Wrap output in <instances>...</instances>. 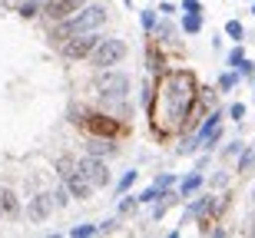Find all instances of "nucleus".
<instances>
[{
	"label": "nucleus",
	"instance_id": "obj_5",
	"mask_svg": "<svg viewBox=\"0 0 255 238\" xmlns=\"http://www.w3.org/2000/svg\"><path fill=\"white\" fill-rule=\"evenodd\" d=\"M100 43H103V40L90 30V33H76V37L63 40V43H60V53H63L66 60H86V57H93V50L100 47Z\"/></svg>",
	"mask_w": 255,
	"mask_h": 238
},
{
	"label": "nucleus",
	"instance_id": "obj_2",
	"mask_svg": "<svg viewBox=\"0 0 255 238\" xmlns=\"http://www.w3.org/2000/svg\"><path fill=\"white\" fill-rule=\"evenodd\" d=\"M192 99V77L189 73H172L169 77V116L182 119Z\"/></svg>",
	"mask_w": 255,
	"mask_h": 238
},
{
	"label": "nucleus",
	"instance_id": "obj_7",
	"mask_svg": "<svg viewBox=\"0 0 255 238\" xmlns=\"http://www.w3.org/2000/svg\"><path fill=\"white\" fill-rule=\"evenodd\" d=\"M63 185L70 189V195H73V199H80V202H86L90 195H93V189H96L93 182L86 179V172L80 169V165H76V169H73V172H70V175L63 179Z\"/></svg>",
	"mask_w": 255,
	"mask_h": 238
},
{
	"label": "nucleus",
	"instance_id": "obj_10",
	"mask_svg": "<svg viewBox=\"0 0 255 238\" xmlns=\"http://www.w3.org/2000/svg\"><path fill=\"white\" fill-rule=\"evenodd\" d=\"M20 215V199L7 185H0V219H17Z\"/></svg>",
	"mask_w": 255,
	"mask_h": 238
},
{
	"label": "nucleus",
	"instance_id": "obj_9",
	"mask_svg": "<svg viewBox=\"0 0 255 238\" xmlns=\"http://www.w3.org/2000/svg\"><path fill=\"white\" fill-rule=\"evenodd\" d=\"M83 3L86 0H50L47 3V17L50 20H63V17H70V13H76Z\"/></svg>",
	"mask_w": 255,
	"mask_h": 238
},
{
	"label": "nucleus",
	"instance_id": "obj_31",
	"mask_svg": "<svg viewBox=\"0 0 255 238\" xmlns=\"http://www.w3.org/2000/svg\"><path fill=\"white\" fill-rule=\"evenodd\" d=\"M229 116H232V119H242V116H246V103H236L229 109Z\"/></svg>",
	"mask_w": 255,
	"mask_h": 238
},
{
	"label": "nucleus",
	"instance_id": "obj_36",
	"mask_svg": "<svg viewBox=\"0 0 255 238\" xmlns=\"http://www.w3.org/2000/svg\"><path fill=\"white\" fill-rule=\"evenodd\" d=\"M252 13H255V7H252Z\"/></svg>",
	"mask_w": 255,
	"mask_h": 238
},
{
	"label": "nucleus",
	"instance_id": "obj_11",
	"mask_svg": "<svg viewBox=\"0 0 255 238\" xmlns=\"http://www.w3.org/2000/svg\"><path fill=\"white\" fill-rule=\"evenodd\" d=\"M249 172H255V146H246L239 156V175H249Z\"/></svg>",
	"mask_w": 255,
	"mask_h": 238
},
{
	"label": "nucleus",
	"instance_id": "obj_21",
	"mask_svg": "<svg viewBox=\"0 0 255 238\" xmlns=\"http://www.w3.org/2000/svg\"><path fill=\"white\" fill-rule=\"evenodd\" d=\"M226 33L232 40H242V37H246V30H242V23H239V20H229V23H226Z\"/></svg>",
	"mask_w": 255,
	"mask_h": 238
},
{
	"label": "nucleus",
	"instance_id": "obj_13",
	"mask_svg": "<svg viewBox=\"0 0 255 238\" xmlns=\"http://www.w3.org/2000/svg\"><path fill=\"white\" fill-rule=\"evenodd\" d=\"M199 185H202V172H189V175L179 182V192H182V195H192Z\"/></svg>",
	"mask_w": 255,
	"mask_h": 238
},
{
	"label": "nucleus",
	"instance_id": "obj_33",
	"mask_svg": "<svg viewBox=\"0 0 255 238\" xmlns=\"http://www.w3.org/2000/svg\"><path fill=\"white\" fill-rule=\"evenodd\" d=\"M113 229H116V219H106L103 225H100V232H113Z\"/></svg>",
	"mask_w": 255,
	"mask_h": 238
},
{
	"label": "nucleus",
	"instance_id": "obj_35",
	"mask_svg": "<svg viewBox=\"0 0 255 238\" xmlns=\"http://www.w3.org/2000/svg\"><path fill=\"white\" fill-rule=\"evenodd\" d=\"M252 202H255V189H252Z\"/></svg>",
	"mask_w": 255,
	"mask_h": 238
},
{
	"label": "nucleus",
	"instance_id": "obj_25",
	"mask_svg": "<svg viewBox=\"0 0 255 238\" xmlns=\"http://www.w3.org/2000/svg\"><path fill=\"white\" fill-rule=\"evenodd\" d=\"M156 33H159V40H172V23H169V20H162L159 27H156Z\"/></svg>",
	"mask_w": 255,
	"mask_h": 238
},
{
	"label": "nucleus",
	"instance_id": "obj_16",
	"mask_svg": "<svg viewBox=\"0 0 255 238\" xmlns=\"http://www.w3.org/2000/svg\"><path fill=\"white\" fill-rule=\"evenodd\" d=\"M182 30H186V33H199V30H202V17H199V13H186V17H182Z\"/></svg>",
	"mask_w": 255,
	"mask_h": 238
},
{
	"label": "nucleus",
	"instance_id": "obj_30",
	"mask_svg": "<svg viewBox=\"0 0 255 238\" xmlns=\"http://www.w3.org/2000/svg\"><path fill=\"white\" fill-rule=\"evenodd\" d=\"M172 182H176V179H172V175H159V179L152 182V185H159V189L166 192V189H172Z\"/></svg>",
	"mask_w": 255,
	"mask_h": 238
},
{
	"label": "nucleus",
	"instance_id": "obj_4",
	"mask_svg": "<svg viewBox=\"0 0 255 238\" xmlns=\"http://www.w3.org/2000/svg\"><path fill=\"white\" fill-rule=\"evenodd\" d=\"M90 60H93L96 70H113V67H120V63L126 60V43L116 40V37H110V40H103V43L93 50Z\"/></svg>",
	"mask_w": 255,
	"mask_h": 238
},
{
	"label": "nucleus",
	"instance_id": "obj_1",
	"mask_svg": "<svg viewBox=\"0 0 255 238\" xmlns=\"http://www.w3.org/2000/svg\"><path fill=\"white\" fill-rule=\"evenodd\" d=\"M106 20V7H100V3H90V7H80L76 13H70V17H63L53 27V40L57 43H63V40L76 37V33H90V30H96L100 23Z\"/></svg>",
	"mask_w": 255,
	"mask_h": 238
},
{
	"label": "nucleus",
	"instance_id": "obj_22",
	"mask_svg": "<svg viewBox=\"0 0 255 238\" xmlns=\"http://www.w3.org/2000/svg\"><path fill=\"white\" fill-rule=\"evenodd\" d=\"M139 199H142V202H159V199H162V189H159V185H149V189L142 192Z\"/></svg>",
	"mask_w": 255,
	"mask_h": 238
},
{
	"label": "nucleus",
	"instance_id": "obj_17",
	"mask_svg": "<svg viewBox=\"0 0 255 238\" xmlns=\"http://www.w3.org/2000/svg\"><path fill=\"white\" fill-rule=\"evenodd\" d=\"M50 195H53V205H57V209H63L66 202L73 199V195H70V189H66V185H60V189H53V192H50Z\"/></svg>",
	"mask_w": 255,
	"mask_h": 238
},
{
	"label": "nucleus",
	"instance_id": "obj_29",
	"mask_svg": "<svg viewBox=\"0 0 255 238\" xmlns=\"http://www.w3.org/2000/svg\"><path fill=\"white\" fill-rule=\"evenodd\" d=\"M20 17H23V20L37 17V3H23V7H20Z\"/></svg>",
	"mask_w": 255,
	"mask_h": 238
},
{
	"label": "nucleus",
	"instance_id": "obj_27",
	"mask_svg": "<svg viewBox=\"0 0 255 238\" xmlns=\"http://www.w3.org/2000/svg\"><path fill=\"white\" fill-rule=\"evenodd\" d=\"M136 175H139V172H126L123 179H120V185H116V189H120V192H126V189L132 185V182H136Z\"/></svg>",
	"mask_w": 255,
	"mask_h": 238
},
{
	"label": "nucleus",
	"instance_id": "obj_24",
	"mask_svg": "<svg viewBox=\"0 0 255 238\" xmlns=\"http://www.w3.org/2000/svg\"><path fill=\"white\" fill-rule=\"evenodd\" d=\"M239 77H249V79H252L255 77V63H249V60H242V63H239Z\"/></svg>",
	"mask_w": 255,
	"mask_h": 238
},
{
	"label": "nucleus",
	"instance_id": "obj_12",
	"mask_svg": "<svg viewBox=\"0 0 255 238\" xmlns=\"http://www.w3.org/2000/svg\"><path fill=\"white\" fill-rule=\"evenodd\" d=\"M76 165H80V162H76L73 156H60V159L53 162V169H57V175H60V179H66V175H70V172H73Z\"/></svg>",
	"mask_w": 255,
	"mask_h": 238
},
{
	"label": "nucleus",
	"instance_id": "obj_26",
	"mask_svg": "<svg viewBox=\"0 0 255 238\" xmlns=\"http://www.w3.org/2000/svg\"><path fill=\"white\" fill-rule=\"evenodd\" d=\"M182 13H202V3L199 0H182Z\"/></svg>",
	"mask_w": 255,
	"mask_h": 238
},
{
	"label": "nucleus",
	"instance_id": "obj_20",
	"mask_svg": "<svg viewBox=\"0 0 255 238\" xmlns=\"http://www.w3.org/2000/svg\"><path fill=\"white\" fill-rule=\"evenodd\" d=\"M236 83H239V73H222V77H219V89H222V93H229Z\"/></svg>",
	"mask_w": 255,
	"mask_h": 238
},
{
	"label": "nucleus",
	"instance_id": "obj_8",
	"mask_svg": "<svg viewBox=\"0 0 255 238\" xmlns=\"http://www.w3.org/2000/svg\"><path fill=\"white\" fill-rule=\"evenodd\" d=\"M50 215H53V195L50 192H40V195H33L27 202V219L30 222H47Z\"/></svg>",
	"mask_w": 255,
	"mask_h": 238
},
{
	"label": "nucleus",
	"instance_id": "obj_15",
	"mask_svg": "<svg viewBox=\"0 0 255 238\" xmlns=\"http://www.w3.org/2000/svg\"><path fill=\"white\" fill-rule=\"evenodd\" d=\"M90 153H93V156H110V153H116V146L113 143H106V139H103V136H100V139H93V143H90Z\"/></svg>",
	"mask_w": 255,
	"mask_h": 238
},
{
	"label": "nucleus",
	"instance_id": "obj_34",
	"mask_svg": "<svg viewBox=\"0 0 255 238\" xmlns=\"http://www.w3.org/2000/svg\"><path fill=\"white\" fill-rule=\"evenodd\" d=\"M249 235H255V215L249 219Z\"/></svg>",
	"mask_w": 255,
	"mask_h": 238
},
{
	"label": "nucleus",
	"instance_id": "obj_23",
	"mask_svg": "<svg viewBox=\"0 0 255 238\" xmlns=\"http://www.w3.org/2000/svg\"><path fill=\"white\" fill-rule=\"evenodd\" d=\"M242 60H246V50H242V47L229 50V67H239V63H242Z\"/></svg>",
	"mask_w": 255,
	"mask_h": 238
},
{
	"label": "nucleus",
	"instance_id": "obj_28",
	"mask_svg": "<svg viewBox=\"0 0 255 238\" xmlns=\"http://www.w3.org/2000/svg\"><path fill=\"white\" fill-rule=\"evenodd\" d=\"M142 27L156 30V13H152V10H142Z\"/></svg>",
	"mask_w": 255,
	"mask_h": 238
},
{
	"label": "nucleus",
	"instance_id": "obj_14",
	"mask_svg": "<svg viewBox=\"0 0 255 238\" xmlns=\"http://www.w3.org/2000/svg\"><path fill=\"white\" fill-rule=\"evenodd\" d=\"M209 205H212V199H196L189 209H186V219H202L209 212Z\"/></svg>",
	"mask_w": 255,
	"mask_h": 238
},
{
	"label": "nucleus",
	"instance_id": "obj_32",
	"mask_svg": "<svg viewBox=\"0 0 255 238\" xmlns=\"http://www.w3.org/2000/svg\"><path fill=\"white\" fill-rule=\"evenodd\" d=\"M242 149H246V146H242V143H232V146H229V149H226V156H242Z\"/></svg>",
	"mask_w": 255,
	"mask_h": 238
},
{
	"label": "nucleus",
	"instance_id": "obj_6",
	"mask_svg": "<svg viewBox=\"0 0 255 238\" xmlns=\"http://www.w3.org/2000/svg\"><path fill=\"white\" fill-rule=\"evenodd\" d=\"M80 169L86 172V179L93 182L96 189H106V185H110V169H106V162L100 159V156H83V159H80Z\"/></svg>",
	"mask_w": 255,
	"mask_h": 238
},
{
	"label": "nucleus",
	"instance_id": "obj_19",
	"mask_svg": "<svg viewBox=\"0 0 255 238\" xmlns=\"http://www.w3.org/2000/svg\"><path fill=\"white\" fill-rule=\"evenodd\" d=\"M139 195H123V199H120V212H123V215H126V212H136V205H139Z\"/></svg>",
	"mask_w": 255,
	"mask_h": 238
},
{
	"label": "nucleus",
	"instance_id": "obj_3",
	"mask_svg": "<svg viewBox=\"0 0 255 238\" xmlns=\"http://www.w3.org/2000/svg\"><path fill=\"white\" fill-rule=\"evenodd\" d=\"M93 93L100 96V99L120 103V99H126V93H129V79H126L123 73H113V70H100L96 79H93Z\"/></svg>",
	"mask_w": 255,
	"mask_h": 238
},
{
	"label": "nucleus",
	"instance_id": "obj_18",
	"mask_svg": "<svg viewBox=\"0 0 255 238\" xmlns=\"http://www.w3.org/2000/svg\"><path fill=\"white\" fill-rule=\"evenodd\" d=\"M96 232H100V225H73L70 235L73 238H90V235H96Z\"/></svg>",
	"mask_w": 255,
	"mask_h": 238
}]
</instances>
